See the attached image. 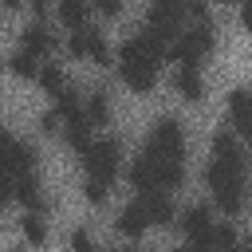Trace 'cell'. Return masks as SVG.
<instances>
[{
  "instance_id": "obj_1",
  "label": "cell",
  "mask_w": 252,
  "mask_h": 252,
  "mask_svg": "<svg viewBox=\"0 0 252 252\" xmlns=\"http://www.w3.org/2000/svg\"><path fill=\"white\" fill-rule=\"evenodd\" d=\"M244 169H248V161H244V150H240L236 134L220 130L213 138V161L205 169V181H209L220 213H228V217H236L244 209Z\"/></svg>"
},
{
  "instance_id": "obj_2",
  "label": "cell",
  "mask_w": 252,
  "mask_h": 252,
  "mask_svg": "<svg viewBox=\"0 0 252 252\" xmlns=\"http://www.w3.org/2000/svg\"><path fill=\"white\" fill-rule=\"evenodd\" d=\"M185 134H181V122L177 118H158L154 130H150V142H146V154L142 161L150 165L158 189H177L185 181Z\"/></svg>"
},
{
  "instance_id": "obj_3",
  "label": "cell",
  "mask_w": 252,
  "mask_h": 252,
  "mask_svg": "<svg viewBox=\"0 0 252 252\" xmlns=\"http://www.w3.org/2000/svg\"><path fill=\"white\" fill-rule=\"evenodd\" d=\"M165 55H169L165 43L150 39L146 32H138L134 39H126V43L118 47V71H122V83H126L130 91H138V94L154 91V83H158V67H161Z\"/></svg>"
},
{
  "instance_id": "obj_4",
  "label": "cell",
  "mask_w": 252,
  "mask_h": 252,
  "mask_svg": "<svg viewBox=\"0 0 252 252\" xmlns=\"http://www.w3.org/2000/svg\"><path fill=\"white\" fill-rule=\"evenodd\" d=\"M189 12V0H154L150 20H146V35L173 47V39L181 35V16Z\"/></svg>"
},
{
  "instance_id": "obj_5",
  "label": "cell",
  "mask_w": 252,
  "mask_h": 252,
  "mask_svg": "<svg viewBox=\"0 0 252 252\" xmlns=\"http://www.w3.org/2000/svg\"><path fill=\"white\" fill-rule=\"evenodd\" d=\"M83 165H87V177H94V181H114L118 177V165H122V146L114 142V138H98V142H91L87 146V154H83Z\"/></svg>"
},
{
  "instance_id": "obj_6",
  "label": "cell",
  "mask_w": 252,
  "mask_h": 252,
  "mask_svg": "<svg viewBox=\"0 0 252 252\" xmlns=\"http://www.w3.org/2000/svg\"><path fill=\"white\" fill-rule=\"evenodd\" d=\"M35 161H39V154H35L32 146L16 142V138L0 126V165H4L12 177H28V173H35Z\"/></svg>"
},
{
  "instance_id": "obj_7",
  "label": "cell",
  "mask_w": 252,
  "mask_h": 252,
  "mask_svg": "<svg viewBox=\"0 0 252 252\" xmlns=\"http://www.w3.org/2000/svg\"><path fill=\"white\" fill-rule=\"evenodd\" d=\"M209 51H213V28H209V24H197V28L181 32V35L173 39V47H169V55H177L181 63H193V67H197V59H205Z\"/></svg>"
},
{
  "instance_id": "obj_8",
  "label": "cell",
  "mask_w": 252,
  "mask_h": 252,
  "mask_svg": "<svg viewBox=\"0 0 252 252\" xmlns=\"http://www.w3.org/2000/svg\"><path fill=\"white\" fill-rule=\"evenodd\" d=\"M181 228H185V236L193 240V244H213V213L205 209V205H189L185 213H181Z\"/></svg>"
},
{
  "instance_id": "obj_9",
  "label": "cell",
  "mask_w": 252,
  "mask_h": 252,
  "mask_svg": "<svg viewBox=\"0 0 252 252\" xmlns=\"http://www.w3.org/2000/svg\"><path fill=\"white\" fill-rule=\"evenodd\" d=\"M67 51L71 55H87V59H94L98 67H106L110 63V51H106V43H102V35L98 32H71V39H67Z\"/></svg>"
},
{
  "instance_id": "obj_10",
  "label": "cell",
  "mask_w": 252,
  "mask_h": 252,
  "mask_svg": "<svg viewBox=\"0 0 252 252\" xmlns=\"http://www.w3.org/2000/svg\"><path fill=\"white\" fill-rule=\"evenodd\" d=\"M228 118H232L236 134L252 138V91H248V87H236V91L228 94Z\"/></svg>"
},
{
  "instance_id": "obj_11",
  "label": "cell",
  "mask_w": 252,
  "mask_h": 252,
  "mask_svg": "<svg viewBox=\"0 0 252 252\" xmlns=\"http://www.w3.org/2000/svg\"><path fill=\"white\" fill-rule=\"evenodd\" d=\"M173 87H177V94L189 98V102H201V98H205V79H201V71H197L193 63H185V67L177 71Z\"/></svg>"
},
{
  "instance_id": "obj_12",
  "label": "cell",
  "mask_w": 252,
  "mask_h": 252,
  "mask_svg": "<svg viewBox=\"0 0 252 252\" xmlns=\"http://www.w3.org/2000/svg\"><path fill=\"white\" fill-rule=\"evenodd\" d=\"M55 12H59V20H63V28L83 32V28H87V20H91V0H59V4H55Z\"/></svg>"
},
{
  "instance_id": "obj_13",
  "label": "cell",
  "mask_w": 252,
  "mask_h": 252,
  "mask_svg": "<svg viewBox=\"0 0 252 252\" xmlns=\"http://www.w3.org/2000/svg\"><path fill=\"white\" fill-rule=\"evenodd\" d=\"M142 209H146V217H150V220H158V224H169V220H173V201L165 197V189L142 193Z\"/></svg>"
},
{
  "instance_id": "obj_14",
  "label": "cell",
  "mask_w": 252,
  "mask_h": 252,
  "mask_svg": "<svg viewBox=\"0 0 252 252\" xmlns=\"http://www.w3.org/2000/svg\"><path fill=\"white\" fill-rule=\"evenodd\" d=\"M24 51H32V55H51L55 51V35L43 28V24H32V28H24Z\"/></svg>"
},
{
  "instance_id": "obj_15",
  "label": "cell",
  "mask_w": 252,
  "mask_h": 252,
  "mask_svg": "<svg viewBox=\"0 0 252 252\" xmlns=\"http://www.w3.org/2000/svg\"><path fill=\"white\" fill-rule=\"evenodd\" d=\"M114 224H118V232H122V236H142V232H146V224H150V217H146V209H142V201H138V205H126V209L118 213V220H114Z\"/></svg>"
},
{
  "instance_id": "obj_16",
  "label": "cell",
  "mask_w": 252,
  "mask_h": 252,
  "mask_svg": "<svg viewBox=\"0 0 252 252\" xmlns=\"http://www.w3.org/2000/svg\"><path fill=\"white\" fill-rule=\"evenodd\" d=\"M8 71H12L16 79H39L43 63H39V55H32V51H16V55L8 59Z\"/></svg>"
},
{
  "instance_id": "obj_17",
  "label": "cell",
  "mask_w": 252,
  "mask_h": 252,
  "mask_svg": "<svg viewBox=\"0 0 252 252\" xmlns=\"http://www.w3.org/2000/svg\"><path fill=\"white\" fill-rule=\"evenodd\" d=\"M16 197L32 209V213H39L43 209V193H39V181H35V173H28V177H16Z\"/></svg>"
},
{
  "instance_id": "obj_18",
  "label": "cell",
  "mask_w": 252,
  "mask_h": 252,
  "mask_svg": "<svg viewBox=\"0 0 252 252\" xmlns=\"http://www.w3.org/2000/svg\"><path fill=\"white\" fill-rule=\"evenodd\" d=\"M39 87H43L47 94H55V98H59V94L67 91V79H63V71H59L55 63H43V71H39Z\"/></svg>"
},
{
  "instance_id": "obj_19",
  "label": "cell",
  "mask_w": 252,
  "mask_h": 252,
  "mask_svg": "<svg viewBox=\"0 0 252 252\" xmlns=\"http://www.w3.org/2000/svg\"><path fill=\"white\" fill-rule=\"evenodd\" d=\"M87 118H91V126H106V122H110V102H106L102 91H94V94L87 98Z\"/></svg>"
},
{
  "instance_id": "obj_20",
  "label": "cell",
  "mask_w": 252,
  "mask_h": 252,
  "mask_svg": "<svg viewBox=\"0 0 252 252\" xmlns=\"http://www.w3.org/2000/svg\"><path fill=\"white\" fill-rule=\"evenodd\" d=\"M20 228H24V236H28L32 244H43V240H47V228H43L39 213H28V217L20 220Z\"/></svg>"
},
{
  "instance_id": "obj_21",
  "label": "cell",
  "mask_w": 252,
  "mask_h": 252,
  "mask_svg": "<svg viewBox=\"0 0 252 252\" xmlns=\"http://www.w3.org/2000/svg\"><path fill=\"white\" fill-rule=\"evenodd\" d=\"M106 189H110L106 181H94V177H87V181H83V197H87L91 205H102V201H106Z\"/></svg>"
},
{
  "instance_id": "obj_22",
  "label": "cell",
  "mask_w": 252,
  "mask_h": 252,
  "mask_svg": "<svg viewBox=\"0 0 252 252\" xmlns=\"http://www.w3.org/2000/svg\"><path fill=\"white\" fill-rule=\"evenodd\" d=\"M213 248H217V252H220V248H224V252L236 248V232H232V224H217V228H213Z\"/></svg>"
},
{
  "instance_id": "obj_23",
  "label": "cell",
  "mask_w": 252,
  "mask_h": 252,
  "mask_svg": "<svg viewBox=\"0 0 252 252\" xmlns=\"http://www.w3.org/2000/svg\"><path fill=\"white\" fill-rule=\"evenodd\" d=\"M12 197H16V177L0 165V205H4V201H12Z\"/></svg>"
},
{
  "instance_id": "obj_24",
  "label": "cell",
  "mask_w": 252,
  "mask_h": 252,
  "mask_svg": "<svg viewBox=\"0 0 252 252\" xmlns=\"http://www.w3.org/2000/svg\"><path fill=\"white\" fill-rule=\"evenodd\" d=\"M59 122H63V118H59L55 110H47V114L39 118V134H59Z\"/></svg>"
},
{
  "instance_id": "obj_25",
  "label": "cell",
  "mask_w": 252,
  "mask_h": 252,
  "mask_svg": "<svg viewBox=\"0 0 252 252\" xmlns=\"http://www.w3.org/2000/svg\"><path fill=\"white\" fill-rule=\"evenodd\" d=\"M189 12L197 16V24H209V4L205 0H189Z\"/></svg>"
},
{
  "instance_id": "obj_26",
  "label": "cell",
  "mask_w": 252,
  "mask_h": 252,
  "mask_svg": "<svg viewBox=\"0 0 252 252\" xmlns=\"http://www.w3.org/2000/svg\"><path fill=\"white\" fill-rule=\"evenodd\" d=\"M94 8H98L102 16H118V8H122V0H94Z\"/></svg>"
},
{
  "instance_id": "obj_27",
  "label": "cell",
  "mask_w": 252,
  "mask_h": 252,
  "mask_svg": "<svg viewBox=\"0 0 252 252\" xmlns=\"http://www.w3.org/2000/svg\"><path fill=\"white\" fill-rule=\"evenodd\" d=\"M71 248H75V252H94L91 240H87V232H75V236H71Z\"/></svg>"
},
{
  "instance_id": "obj_28",
  "label": "cell",
  "mask_w": 252,
  "mask_h": 252,
  "mask_svg": "<svg viewBox=\"0 0 252 252\" xmlns=\"http://www.w3.org/2000/svg\"><path fill=\"white\" fill-rule=\"evenodd\" d=\"M32 12H35V16H47V12H51V0H32Z\"/></svg>"
},
{
  "instance_id": "obj_29",
  "label": "cell",
  "mask_w": 252,
  "mask_h": 252,
  "mask_svg": "<svg viewBox=\"0 0 252 252\" xmlns=\"http://www.w3.org/2000/svg\"><path fill=\"white\" fill-rule=\"evenodd\" d=\"M240 20H244V28L252 32V0H244V12H240Z\"/></svg>"
},
{
  "instance_id": "obj_30",
  "label": "cell",
  "mask_w": 252,
  "mask_h": 252,
  "mask_svg": "<svg viewBox=\"0 0 252 252\" xmlns=\"http://www.w3.org/2000/svg\"><path fill=\"white\" fill-rule=\"evenodd\" d=\"M0 4H4V8H20L24 0H0Z\"/></svg>"
},
{
  "instance_id": "obj_31",
  "label": "cell",
  "mask_w": 252,
  "mask_h": 252,
  "mask_svg": "<svg viewBox=\"0 0 252 252\" xmlns=\"http://www.w3.org/2000/svg\"><path fill=\"white\" fill-rule=\"evenodd\" d=\"M228 252H252V248H228Z\"/></svg>"
},
{
  "instance_id": "obj_32",
  "label": "cell",
  "mask_w": 252,
  "mask_h": 252,
  "mask_svg": "<svg viewBox=\"0 0 252 252\" xmlns=\"http://www.w3.org/2000/svg\"><path fill=\"white\" fill-rule=\"evenodd\" d=\"M12 252H28V248H12Z\"/></svg>"
},
{
  "instance_id": "obj_33",
  "label": "cell",
  "mask_w": 252,
  "mask_h": 252,
  "mask_svg": "<svg viewBox=\"0 0 252 252\" xmlns=\"http://www.w3.org/2000/svg\"><path fill=\"white\" fill-rule=\"evenodd\" d=\"M248 248H252V244H248Z\"/></svg>"
}]
</instances>
